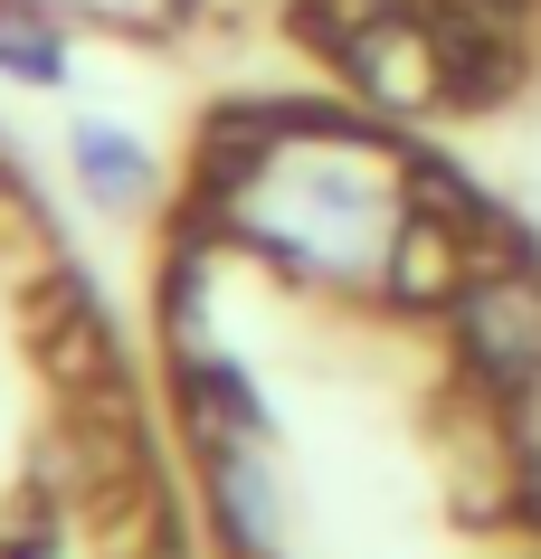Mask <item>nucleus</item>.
<instances>
[{"mask_svg":"<svg viewBox=\"0 0 541 559\" xmlns=\"http://www.w3.org/2000/svg\"><path fill=\"white\" fill-rule=\"evenodd\" d=\"M419 209V152L371 105H228L200 143L190 228L295 295L380 304L390 247Z\"/></svg>","mask_w":541,"mask_h":559,"instance_id":"f257e3e1","label":"nucleus"},{"mask_svg":"<svg viewBox=\"0 0 541 559\" xmlns=\"http://www.w3.org/2000/svg\"><path fill=\"white\" fill-rule=\"evenodd\" d=\"M447 352L475 408L513 417V427L541 408V257L522 237L475 257L466 295L447 304Z\"/></svg>","mask_w":541,"mask_h":559,"instance_id":"f03ea898","label":"nucleus"},{"mask_svg":"<svg viewBox=\"0 0 541 559\" xmlns=\"http://www.w3.org/2000/svg\"><path fill=\"white\" fill-rule=\"evenodd\" d=\"M200 465V522L228 559H295V474H285V437H238L210 427L190 437Z\"/></svg>","mask_w":541,"mask_h":559,"instance_id":"7ed1b4c3","label":"nucleus"},{"mask_svg":"<svg viewBox=\"0 0 541 559\" xmlns=\"http://www.w3.org/2000/svg\"><path fill=\"white\" fill-rule=\"evenodd\" d=\"M58 171H67V200L86 209V218H105V228H143L152 209L172 200L162 143L133 115H115V105H77L58 123Z\"/></svg>","mask_w":541,"mask_h":559,"instance_id":"20e7f679","label":"nucleus"},{"mask_svg":"<svg viewBox=\"0 0 541 559\" xmlns=\"http://www.w3.org/2000/svg\"><path fill=\"white\" fill-rule=\"evenodd\" d=\"M77 20H58L48 0H0V86L10 95H67L77 86Z\"/></svg>","mask_w":541,"mask_h":559,"instance_id":"39448f33","label":"nucleus"},{"mask_svg":"<svg viewBox=\"0 0 541 559\" xmlns=\"http://www.w3.org/2000/svg\"><path fill=\"white\" fill-rule=\"evenodd\" d=\"M58 20H77V29H105V38H172L200 0H48Z\"/></svg>","mask_w":541,"mask_h":559,"instance_id":"423d86ee","label":"nucleus"}]
</instances>
